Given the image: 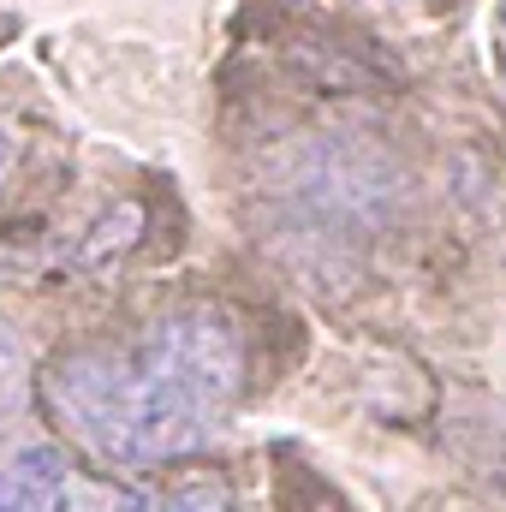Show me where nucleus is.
I'll list each match as a JSON object with an SVG mask.
<instances>
[{"instance_id": "nucleus-1", "label": "nucleus", "mask_w": 506, "mask_h": 512, "mask_svg": "<svg viewBox=\"0 0 506 512\" xmlns=\"http://www.w3.org/2000/svg\"><path fill=\"white\" fill-rule=\"evenodd\" d=\"M245 393V334L215 304H173L42 370L60 435L108 471H161L221 441Z\"/></svg>"}, {"instance_id": "nucleus-2", "label": "nucleus", "mask_w": 506, "mask_h": 512, "mask_svg": "<svg viewBox=\"0 0 506 512\" xmlns=\"http://www.w3.org/2000/svg\"><path fill=\"white\" fill-rule=\"evenodd\" d=\"M0 512H149V501L66 447H18L0 459Z\"/></svg>"}, {"instance_id": "nucleus-5", "label": "nucleus", "mask_w": 506, "mask_h": 512, "mask_svg": "<svg viewBox=\"0 0 506 512\" xmlns=\"http://www.w3.org/2000/svg\"><path fill=\"white\" fill-rule=\"evenodd\" d=\"M12 167H18V131L0 120V185L12 179Z\"/></svg>"}, {"instance_id": "nucleus-4", "label": "nucleus", "mask_w": 506, "mask_h": 512, "mask_svg": "<svg viewBox=\"0 0 506 512\" xmlns=\"http://www.w3.org/2000/svg\"><path fill=\"white\" fill-rule=\"evenodd\" d=\"M173 512H233V507H227L215 489H191V495H179V507Z\"/></svg>"}, {"instance_id": "nucleus-3", "label": "nucleus", "mask_w": 506, "mask_h": 512, "mask_svg": "<svg viewBox=\"0 0 506 512\" xmlns=\"http://www.w3.org/2000/svg\"><path fill=\"white\" fill-rule=\"evenodd\" d=\"M489 48H495V78H501V96H506V0H495V30H489Z\"/></svg>"}]
</instances>
